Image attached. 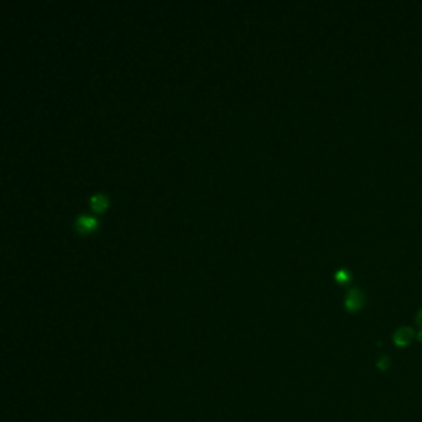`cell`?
Returning a JSON list of instances; mask_svg holds the SVG:
<instances>
[{
	"mask_svg": "<svg viewBox=\"0 0 422 422\" xmlns=\"http://www.w3.org/2000/svg\"><path fill=\"white\" fill-rule=\"evenodd\" d=\"M363 303H364V296H363V294L358 290V289H352V290L347 294L344 304H346V309L348 310V311H351V312L358 311V310L361 309Z\"/></svg>",
	"mask_w": 422,
	"mask_h": 422,
	"instance_id": "6da1fadb",
	"label": "cell"
},
{
	"mask_svg": "<svg viewBox=\"0 0 422 422\" xmlns=\"http://www.w3.org/2000/svg\"><path fill=\"white\" fill-rule=\"evenodd\" d=\"M412 338H414V331L409 327L400 328L394 334V343L399 347H405L411 343Z\"/></svg>",
	"mask_w": 422,
	"mask_h": 422,
	"instance_id": "7a4b0ae2",
	"label": "cell"
},
{
	"mask_svg": "<svg viewBox=\"0 0 422 422\" xmlns=\"http://www.w3.org/2000/svg\"><path fill=\"white\" fill-rule=\"evenodd\" d=\"M95 224V219L90 216H80L77 217L76 219V228L78 231L84 232V231H89L94 227Z\"/></svg>",
	"mask_w": 422,
	"mask_h": 422,
	"instance_id": "3957f363",
	"label": "cell"
},
{
	"mask_svg": "<svg viewBox=\"0 0 422 422\" xmlns=\"http://www.w3.org/2000/svg\"><path fill=\"white\" fill-rule=\"evenodd\" d=\"M89 202H90V206H92L93 209H95V210H99V209H102V208H104L105 203H107L105 197L101 194L93 195L92 197L89 198Z\"/></svg>",
	"mask_w": 422,
	"mask_h": 422,
	"instance_id": "277c9868",
	"label": "cell"
},
{
	"mask_svg": "<svg viewBox=\"0 0 422 422\" xmlns=\"http://www.w3.org/2000/svg\"><path fill=\"white\" fill-rule=\"evenodd\" d=\"M349 279H351V275H349L346 270H339L338 273L336 274V280L340 282V284H347V282L349 281Z\"/></svg>",
	"mask_w": 422,
	"mask_h": 422,
	"instance_id": "5b68a950",
	"label": "cell"
},
{
	"mask_svg": "<svg viewBox=\"0 0 422 422\" xmlns=\"http://www.w3.org/2000/svg\"><path fill=\"white\" fill-rule=\"evenodd\" d=\"M378 367L380 368L381 370H385V369H387V368L389 367V360H388V358H387V357H382L381 359L379 360Z\"/></svg>",
	"mask_w": 422,
	"mask_h": 422,
	"instance_id": "8992f818",
	"label": "cell"
},
{
	"mask_svg": "<svg viewBox=\"0 0 422 422\" xmlns=\"http://www.w3.org/2000/svg\"><path fill=\"white\" fill-rule=\"evenodd\" d=\"M417 323L420 327H422V310L418 312V315H417Z\"/></svg>",
	"mask_w": 422,
	"mask_h": 422,
	"instance_id": "52a82bcc",
	"label": "cell"
},
{
	"mask_svg": "<svg viewBox=\"0 0 422 422\" xmlns=\"http://www.w3.org/2000/svg\"><path fill=\"white\" fill-rule=\"evenodd\" d=\"M417 338H418V340H420V342H422V331H420V333H418Z\"/></svg>",
	"mask_w": 422,
	"mask_h": 422,
	"instance_id": "ba28073f",
	"label": "cell"
}]
</instances>
